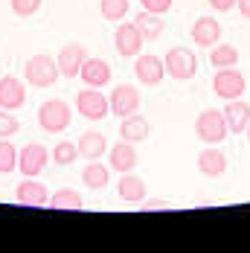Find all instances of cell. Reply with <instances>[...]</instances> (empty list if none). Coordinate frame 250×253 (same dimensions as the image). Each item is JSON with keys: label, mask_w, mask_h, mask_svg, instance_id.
<instances>
[{"label": "cell", "mask_w": 250, "mask_h": 253, "mask_svg": "<svg viewBox=\"0 0 250 253\" xmlns=\"http://www.w3.org/2000/svg\"><path fill=\"white\" fill-rule=\"evenodd\" d=\"M58 61L47 55V52H38V55H32V58H26L24 64V79L26 84H32V87H52L55 82H58Z\"/></svg>", "instance_id": "obj_1"}, {"label": "cell", "mask_w": 250, "mask_h": 253, "mask_svg": "<svg viewBox=\"0 0 250 253\" xmlns=\"http://www.w3.org/2000/svg\"><path fill=\"white\" fill-rule=\"evenodd\" d=\"M195 134H198L201 143H207V146H221L227 140V134H230L224 111H215V108L201 111L198 120H195Z\"/></svg>", "instance_id": "obj_2"}, {"label": "cell", "mask_w": 250, "mask_h": 253, "mask_svg": "<svg viewBox=\"0 0 250 253\" xmlns=\"http://www.w3.org/2000/svg\"><path fill=\"white\" fill-rule=\"evenodd\" d=\"M70 120H73V108L64 99H47V102H41V108H38V126L47 134L67 131Z\"/></svg>", "instance_id": "obj_3"}, {"label": "cell", "mask_w": 250, "mask_h": 253, "mask_svg": "<svg viewBox=\"0 0 250 253\" xmlns=\"http://www.w3.org/2000/svg\"><path fill=\"white\" fill-rule=\"evenodd\" d=\"M163 64H166V76L177 79V82H189L198 76V58L189 47H172L163 55Z\"/></svg>", "instance_id": "obj_4"}, {"label": "cell", "mask_w": 250, "mask_h": 253, "mask_svg": "<svg viewBox=\"0 0 250 253\" xmlns=\"http://www.w3.org/2000/svg\"><path fill=\"white\" fill-rule=\"evenodd\" d=\"M76 111H79L84 120L99 123V120H105V117L111 114V102L102 93V87H84V90L76 93Z\"/></svg>", "instance_id": "obj_5"}, {"label": "cell", "mask_w": 250, "mask_h": 253, "mask_svg": "<svg viewBox=\"0 0 250 253\" xmlns=\"http://www.w3.org/2000/svg\"><path fill=\"white\" fill-rule=\"evenodd\" d=\"M212 90H215V96L218 99H239V96H245V90H248V79L242 76L236 67H221V70H215V76H212Z\"/></svg>", "instance_id": "obj_6"}, {"label": "cell", "mask_w": 250, "mask_h": 253, "mask_svg": "<svg viewBox=\"0 0 250 253\" xmlns=\"http://www.w3.org/2000/svg\"><path fill=\"white\" fill-rule=\"evenodd\" d=\"M143 44H146V38L140 35V29L134 26V21L128 24V21H120L117 24V32H114V47L117 52L123 55V58H137L140 52H143Z\"/></svg>", "instance_id": "obj_7"}, {"label": "cell", "mask_w": 250, "mask_h": 253, "mask_svg": "<svg viewBox=\"0 0 250 253\" xmlns=\"http://www.w3.org/2000/svg\"><path fill=\"white\" fill-rule=\"evenodd\" d=\"M47 160H50V152L41 143H26L24 149L18 152V172L24 177H38L44 172Z\"/></svg>", "instance_id": "obj_8"}, {"label": "cell", "mask_w": 250, "mask_h": 253, "mask_svg": "<svg viewBox=\"0 0 250 253\" xmlns=\"http://www.w3.org/2000/svg\"><path fill=\"white\" fill-rule=\"evenodd\" d=\"M134 76L140 84H149V87H157L163 79H166V64H163V58L160 55H137V61H134Z\"/></svg>", "instance_id": "obj_9"}, {"label": "cell", "mask_w": 250, "mask_h": 253, "mask_svg": "<svg viewBox=\"0 0 250 253\" xmlns=\"http://www.w3.org/2000/svg\"><path fill=\"white\" fill-rule=\"evenodd\" d=\"M111 114H117L120 120L128 117V114H137L140 111V90L134 87V84H114V90H111Z\"/></svg>", "instance_id": "obj_10"}, {"label": "cell", "mask_w": 250, "mask_h": 253, "mask_svg": "<svg viewBox=\"0 0 250 253\" xmlns=\"http://www.w3.org/2000/svg\"><path fill=\"white\" fill-rule=\"evenodd\" d=\"M55 61H58V73H61V76L76 79L79 73H82V64L87 61V50H84V44L70 41V44H64V47L58 50Z\"/></svg>", "instance_id": "obj_11"}, {"label": "cell", "mask_w": 250, "mask_h": 253, "mask_svg": "<svg viewBox=\"0 0 250 253\" xmlns=\"http://www.w3.org/2000/svg\"><path fill=\"white\" fill-rule=\"evenodd\" d=\"M137 149H134V143H128V140H120L117 146H111L108 149V166H111V172H134V166H137Z\"/></svg>", "instance_id": "obj_12"}, {"label": "cell", "mask_w": 250, "mask_h": 253, "mask_svg": "<svg viewBox=\"0 0 250 253\" xmlns=\"http://www.w3.org/2000/svg\"><path fill=\"white\" fill-rule=\"evenodd\" d=\"M26 102V84L15 76H0V108L3 111H18Z\"/></svg>", "instance_id": "obj_13"}, {"label": "cell", "mask_w": 250, "mask_h": 253, "mask_svg": "<svg viewBox=\"0 0 250 253\" xmlns=\"http://www.w3.org/2000/svg\"><path fill=\"white\" fill-rule=\"evenodd\" d=\"M15 201L24 204V207H44V204L50 201V192H47V186L41 180L26 177V180L18 183V189H15Z\"/></svg>", "instance_id": "obj_14"}, {"label": "cell", "mask_w": 250, "mask_h": 253, "mask_svg": "<svg viewBox=\"0 0 250 253\" xmlns=\"http://www.w3.org/2000/svg\"><path fill=\"white\" fill-rule=\"evenodd\" d=\"M82 82L87 84V87H105V84H111V76H114V70H111V64L105 61V58H90L87 55V61L82 64Z\"/></svg>", "instance_id": "obj_15"}, {"label": "cell", "mask_w": 250, "mask_h": 253, "mask_svg": "<svg viewBox=\"0 0 250 253\" xmlns=\"http://www.w3.org/2000/svg\"><path fill=\"white\" fill-rule=\"evenodd\" d=\"M198 172L207 177H221L227 172V154L218 146H207L204 152H198Z\"/></svg>", "instance_id": "obj_16"}, {"label": "cell", "mask_w": 250, "mask_h": 253, "mask_svg": "<svg viewBox=\"0 0 250 253\" xmlns=\"http://www.w3.org/2000/svg\"><path fill=\"white\" fill-rule=\"evenodd\" d=\"M151 134V123L146 117H140V114H128L123 117V123H120V140H128V143H143V140H149Z\"/></svg>", "instance_id": "obj_17"}, {"label": "cell", "mask_w": 250, "mask_h": 253, "mask_svg": "<svg viewBox=\"0 0 250 253\" xmlns=\"http://www.w3.org/2000/svg\"><path fill=\"white\" fill-rule=\"evenodd\" d=\"M192 38L198 47H215L221 38V24L212 15H201L198 21L192 24Z\"/></svg>", "instance_id": "obj_18"}, {"label": "cell", "mask_w": 250, "mask_h": 253, "mask_svg": "<svg viewBox=\"0 0 250 253\" xmlns=\"http://www.w3.org/2000/svg\"><path fill=\"white\" fill-rule=\"evenodd\" d=\"M224 120H227V128H230V134H242V131H248L250 126V105L242 96L239 99H230L224 108Z\"/></svg>", "instance_id": "obj_19"}, {"label": "cell", "mask_w": 250, "mask_h": 253, "mask_svg": "<svg viewBox=\"0 0 250 253\" xmlns=\"http://www.w3.org/2000/svg\"><path fill=\"white\" fill-rule=\"evenodd\" d=\"M76 146H79V157L84 160H102V154L108 152V140L102 131H84Z\"/></svg>", "instance_id": "obj_20"}, {"label": "cell", "mask_w": 250, "mask_h": 253, "mask_svg": "<svg viewBox=\"0 0 250 253\" xmlns=\"http://www.w3.org/2000/svg\"><path fill=\"white\" fill-rule=\"evenodd\" d=\"M120 198H123L125 204H137L146 198V180L140 175H134V172H125L123 177H120Z\"/></svg>", "instance_id": "obj_21"}, {"label": "cell", "mask_w": 250, "mask_h": 253, "mask_svg": "<svg viewBox=\"0 0 250 253\" xmlns=\"http://www.w3.org/2000/svg\"><path fill=\"white\" fill-rule=\"evenodd\" d=\"M82 183L87 189H105L111 183V166H102V160H87L84 172H82Z\"/></svg>", "instance_id": "obj_22"}, {"label": "cell", "mask_w": 250, "mask_h": 253, "mask_svg": "<svg viewBox=\"0 0 250 253\" xmlns=\"http://www.w3.org/2000/svg\"><path fill=\"white\" fill-rule=\"evenodd\" d=\"M134 26L140 29V35L146 38V41H157L160 35H163V29H166V24H163V18L160 15H151V12H140V15H134Z\"/></svg>", "instance_id": "obj_23"}, {"label": "cell", "mask_w": 250, "mask_h": 253, "mask_svg": "<svg viewBox=\"0 0 250 253\" xmlns=\"http://www.w3.org/2000/svg\"><path fill=\"white\" fill-rule=\"evenodd\" d=\"M47 204H50L52 210H82V207H84V198H82L79 189L64 186V189H55Z\"/></svg>", "instance_id": "obj_24"}, {"label": "cell", "mask_w": 250, "mask_h": 253, "mask_svg": "<svg viewBox=\"0 0 250 253\" xmlns=\"http://www.w3.org/2000/svg\"><path fill=\"white\" fill-rule=\"evenodd\" d=\"M242 58H239V50L233 47V44H215V47H209V64L215 67V70H221V67H236Z\"/></svg>", "instance_id": "obj_25"}, {"label": "cell", "mask_w": 250, "mask_h": 253, "mask_svg": "<svg viewBox=\"0 0 250 253\" xmlns=\"http://www.w3.org/2000/svg\"><path fill=\"white\" fill-rule=\"evenodd\" d=\"M128 9H131V0H99L102 18L111 21V24H120L125 15H128Z\"/></svg>", "instance_id": "obj_26"}, {"label": "cell", "mask_w": 250, "mask_h": 253, "mask_svg": "<svg viewBox=\"0 0 250 253\" xmlns=\"http://www.w3.org/2000/svg\"><path fill=\"white\" fill-rule=\"evenodd\" d=\"M50 157L55 160V166H70L79 160V146L70 143V140H61V143H55V149L50 152Z\"/></svg>", "instance_id": "obj_27"}, {"label": "cell", "mask_w": 250, "mask_h": 253, "mask_svg": "<svg viewBox=\"0 0 250 253\" xmlns=\"http://www.w3.org/2000/svg\"><path fill=\"white\" fill-rule=\"evenodd\" d=\"M18 169V149L9 140H0V175H12Z\"/></svg>", "instance_id": "obj_28"}, {"label": "cell", "mask_w": 250, "mask_h": 253, "mask_svg": "<svg viewBox=\"0 0 250 253\" xmlns=\"http://www.w3.org/2000/svg\"><path fill=\"white\" fill-rule=\"evenodd\" d=\"M21 131V123L15 117V111H3L0 108V140H12Z\"/></svg>", "instance_id": "obj_29"}, {"label": "cell", "mask_w": 250, "mask_h": 253, "mask_svg": "<svg viewBox=\"0 0 250 253\" xmlns=\"http://www.w3.org/2000/svg\"><path fill=\"white\" fill-rule=\"evenodd\" d=\"M41 3H44V0H9V6H12V12H15L18 18H32V15L41 9Z\"/></svg>", "instance_id": "obj_30"}, {"label": "cell", "mask_w": 250, "mask_h": 253, "mask_svg": "<svg viewBox=\"0 0 250 253\" xmlns=\"http://www.w3.org/2000/svg\"><path fill=\"white\" fill-rule=\"evenodd\" d=\"M140 6L151 15H166L172 9V0H140Z\"/></svg>", "instance_id": "obj_31"}, {"label": "cell", "mask_w": 250, "mask_h": 253, "mask_svg": "<svg viewBox=\"0 0 250 253\" xmlns=\"http://www.w3.org/2000/svg\"><path fill=\"white\" fill-rule=\"evenodd\" d=\"M146 212H157V210H172V204L169 201H163V198H151V201H146L143 198V204H140Z\"/></svg>", "instance_id": "obj_32"}, {"label": "cell", "mask_w": 250, "mask_h": 253, "mask_svg": "<svg viewBox=\"0 0 250 253\" xmlns=\"http://www.w3.org/2000/svg\"><path fill=\"white\" fill-rule=\"evenodd\" d=\"M209 6H212V12H230V9H236V0H209Z\"/></svg>", "instance_id": "obj_33"}, {"label": "cell", "mask_w": 250, "mask_h": 253, "mask_svg": "<svg viewBox=\"0 0 250 253\" xmlns=\"http://www.w3.org/2000/svg\"><path fill=\"white\" fill-rule=\"evenodd\" d=\"M236 9L242 12V18H248L250 21V0H236Z\"/></svg>", "instance_id": "obj_34"}, {"label": "cell", "mask_w": 250, "mask_h": 253, "mask_svg": "<svg viewBox=\"0 0 250 253\" xmlns=\"http://www.w3.org/2000/svg\"><path fill=\"white\" fill-rule=\"evenodd\" d=\"M245 134H248V140H250V126H248V131H245Z\"/></svg>", "instance_id": "obj_35"}]
</instances>
